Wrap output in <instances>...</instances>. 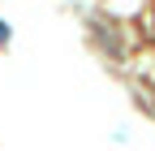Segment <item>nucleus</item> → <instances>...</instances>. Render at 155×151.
<instances>
[{"label":"nucleus","mask_w":155,"mask_h":151,"mask_svg":"<svg viewBox=\"0 0 155 151\" xmlns=\"http://www.w3.org/2000/svg\"><path fill=\"white\" fill-rule=\"evenodd\" d=\"M5 39H9V26H5V22H0V43H5Z\"/></svg>","instance_id":"1"}]
</instances>
